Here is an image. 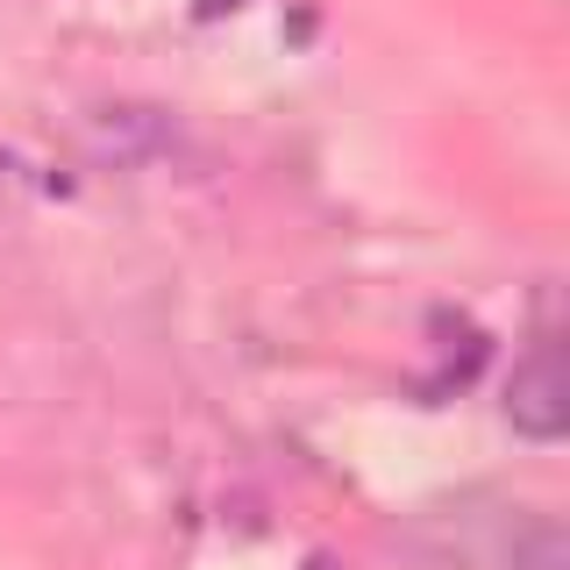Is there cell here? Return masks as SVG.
Returning a JSON list of instances; mask_svg holds the SVG:
<instances>
[{"label":"cell","mask_w":570,"mask_h":570,"mask_svg":"<svg viewBox=\"0 0 570 570\" xmlns=\"http://www.w3.org/2000/svg\"><path fill=\"white\" fill-rule=\"evenodd\" d=\"M507 421L521 428V435H534V442H557L563 428H570V371H563L557 343L528 350L521 364H513V379H507Z\"/></svg>","instance_id":"obj_1"}]
</instances>
